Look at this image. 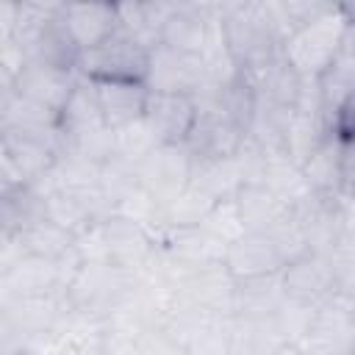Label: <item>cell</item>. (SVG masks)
<instances>
[{"label":"cell","mask_w":355,"mask_h":355,"mask_svg":"<svg viewBox=\"0 0 355 355\" xmlns=\"http://www.w3.org/2000/svg\"><path fill=\"white\" fill-rule=\"evenodd\" d=\"M327 130L336 133V136H355V94L333 114Z\"/></svg>","instance_id":"15"},{"label":"cell","mask_w":355,"mask_h":355,"mask_svg":"<svg viewBox=\"0 0 355 355\" xmlns=\"http://www.w3.org/2000/svg\"><path fill=\"white\" fill-rule=\"evenodd\" d=\"M341 225L344 233L355 236V200H341Z\"/></svg>","instance_id":"16"},{"label":"cell","mask_w":355,"mask_h":355,"mask_svg":"<svg viewBox=\"0 0 355 355\" xmlns=\"http://www.w3.org/2000/svg\"><path fill=\"white\" fill-rule=\"evenodd\" d=\"M316 89H319L324 119L330 125L333 114L355 94V55H349V53L341 50L338 58L316 78Z\"/></svg>","instance_id":"12"},{"label":"cell","mask_w":355,"mask_h":355,"mask_svg":"<svg viewBox=\"0 0 355 355\" xmlns=\"http://www.w3.org/2000/svg\"><path fill=\"white\" fill-rule=\"evenodd\" d=\"M153 50L128 31H116L103 44L80 53L78 75L89 83H147Z\"/></svg>","instance_id":"2"},{"label":"cell","mask_w":355,"mask_h":355,"mask_svg":"<svg viewBox=\"0 0 355 355\" xmlns=\"http://www.w3.org/2000/svg\"><path fill=\"white\" fill-rule=\"evenodd\" d=\"M58 17L80 53L103 44L122 28L116 3H61Z\"/></svg>","instance_id":"7"},{"label":"cell","mask_w":355,"mask_h":355,"mask_svg":"<svg viewBox=\"0 0 355 355\" xmlns=\"http://www.w3.org/2000/svg\"><path fill=\"white\" fill-rule=\"evenodd\" d=\"M233 197H236V205H239V214L247 230H269L288 214V208L261 180L244 183Z\"/></svg>","instance_id":"11"},{"label":"cell","mask_w":355,"mask_h":355,"mask_svg":"<svg viewBox=\"0 0 355 355\" xmlns=\"http://www.w3.org/2000/svg\"><path fill=\"white\" fill-rule=\"evenodd\" d=\"M280 280L286 300H294L308 308H319L338 294V283L327 252H305L288 261L286 269L280 272Z\"/></svg>","instance_id":"6"},{"label":"cell","mask_w":355,"mask_h":355,"mask_svg":"<svg viewBox=\"0 0 355 355\" xmlns=\"http://www.w3.org/2000/svg\"><path fill=\"white\" fill-rule=\"evenodd\" d=\"M78 83H80L78 72H64V69H55V67H47V64L28 61L8 89H14L17 94H22V97L55 111V114H64V108L72 100Z\"/></svg>","instance_id":"8"},{"label":"cell","mask_w":355,"mask_h":355,"mask_svg":"<svg viewBox=\"0 0 355 355\" xmlns=\"http://www.w3.org/2000/svg\"><path fill=\"white\" fill-rule=\"evenodd\" d=\"M308 189L319 197H338V139L336 133H324L322 141L311 150V155L300 164Z\"/></svg>","instance_id":"10"},{"label":"cell","mask_w":355,"mask_h":355,"mask_svg":"<svg viewBox=\"0 0 355 355\" xmlns=\"http://www.w3.org/2000/svg\"><path fill=\"white\" fill-rule=\"evenodd\" d=\"M286 255L269 230H247L225 247L222 266L236 283H252L277 277L286 269Z\"/></svg>","instance_id":"3"},{"label":"cell","mask_w":355,"mask_h":355,"mask_svg":"<svg viewBox=\"0 0 355 355\" xmlns=\"http://www.w3.org/2000/svg\"><path fill=\"white\" fill-rule=\"evenodd\" d=\"M327 258H330L338 291L355 297V236L341 233V239L327 250Z\"/></svg>","instance_id":"13"},{"label":"cell","mask_w":355,"mask_h":355,"mask_svg":"<svg viewBox=\"0 0 355 355\" xmlns=\"http://www.w3.org/2000/svg\"><path fill=\"white\" fill-rule=\"evenodd\" d=\"M347 22L341 19L336 6H324L308 22H302L294 33H288L280 44L283 61L302 78L316 80L341 53Z\"/></svg>","instance_id":"1"},{"label":"cell","mask_w":355,"mask_h":355,"mask_svg":"<svg viewBox=\"0 0 355 355\" xmlns=\"http://www.w3.org/2000/svg\"><path fill=\"white\" fill-rule=\"evenodd\" d=\"M200 119L197 94L186 92H150L144 122L161 147H186Z\"/></svg>","instance_id":"4"},{"label":"cell","mask_w":355,"mask_h":355,"mask_svg":"<svg viewBox=\"0 0 355 355\" xmlns=\"http://www.w3.org/2000/svg\"><path fill=\"white\" fill-rule=\"evenodd\" d=\"M338 139V200H355V136Z\"/></svg>","instance_id":"14"},{"label":"cell","mask_w":355,"mask_h":355,"mask_svg":"<svg viewBox=\"0 0 355 355\" xmlns=\"http://www.w3.org/2000/svg\"><path fill=\"white\" fill-rule=\"evenodd\" d=\"M136 175L139 186L164 211V205H169L191 183L194 158L186 153V147H158L136 166Z\"/></svg>","instance_id":"5"},{"label":"cell","mask_w":355,"mask_h":355,"mask_svg":"<svg viewBox=\"0 0 355 355\" xmlns=\"http://www.w3.org/2000/svg\"><path fill=\"white\" fill-rule=\"evenodd\" d=\"M341 50L349 53V55H355V22L347 25V31H344V47Z\"/></svg>","instance_id":"17"},{"label":"cell","mask_w":355,"mask_h":355,"mask_svg":"<svg viewBox=\"0 0 355 355\" xmlns=\"http://www.w3.org/2000/svg\"><path fill=\"white\" fill-rule=\"evenodd\" d=\"M94 97L108 130H122L144 119L150 103L147 83H92Z\"/></svg>","instance_id":"9"}]
</instances>
